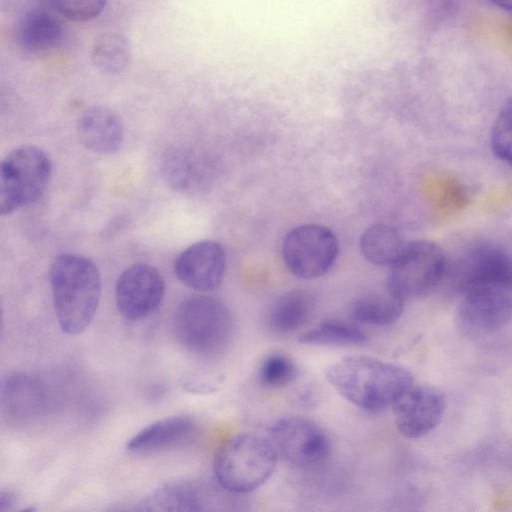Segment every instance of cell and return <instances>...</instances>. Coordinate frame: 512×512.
<instances>
[{
  "instance_id": "obj_17",
  "label": "cell",
  "mask_w": 512,
  "mask_h": 512,
  "mask_svg": "<svg viewBox=\"0 0 512 512\" xmlns=\"http://www.w3.org/2000/svg\"><path fill=\"white\" fill-rule=\"evenodd\" d=\"M77 136L88 150L98 154L118 151L124 140V124L117 113L103 106L86 109L77 121Z\"/></svg>"
},
{
  "instance_id": "obj_21",
  "label": "cell",
  "mask_w": 512,
  "mask_h": 512,
  "mask_svg": "<svg viewBox=\"0 0 512 512\" xmlns=\"http://www.w3.org/2000/svg\"><path fill=\"white\" fill-rule=\"evenodd\" d=\"M405 301L387 288L384 293H366L355 298L349 308L353 320L374 326H387L402 315Z\"/></svg>"
},
{
  "instance_id": "obj_24",
  "label": "cell",
  "mask_w": 512,
  "mask_h": 512,
  "mask_svg": "<svg viewBox=\"0 0 512 512\" xmlns=\"http://www.w3.org/2000/svg\"><path fill=\"white\" fill-rule=\"evenodd\" d=\"M366 340L365 333L356 325L335 319L322 321L298 337L301 343L325 346H356Z\"/></svg>"
},
{
  "instance_id": "obj_22",
  "label": "cell",
  "mask_w": 512,
  "mask_h": 512,
  "mask_svg": "<svg viewBox=\"0 0 512 512\" xmlns=\"http://www.w3.org/2000/svg\"><path fill=\"white\" fill-rule=\"evenodd\" d=\"M407 242L401 233L387 224L368 227L360 239L363 257L378 266H392L400 256Z\"/></svg>"
},
{
  "instance_id": "obj_4",
  "label": "cell",
  "mask_w": 512,
  "mask_h": 512,
  "mask_svg": "<svg viewBox=\"0 0 512 512\" xmlns=\"http://www.w3.org/2000/svg\"><path fill=\"white\" fill-rule=\"evenodd\" d=\"M277 457L269 438L239 433L217 449L213 461L214 474L223 489L236 494L248 493L271 477Z\"/></svg>"
},
{
  "instance_id": "obj_12",
  "label": "cell",
  "mask_w": 512,
  "mask_h": 512,
  "mask_svg": "<svg viewBox=\"0 0 512 512\" xmlns=\"http://www.w3.org/2000/svg\"><path fill=\"white\" fill-rule=\"evenodd\" d=\"M446 408V397L438 388L410 386L393 403L399 432L411 439L421 438L438 426Z\"/></svg>"
},
{
  "instance_id": "obj_28",
  "label": "cell",
  "mask_w": 512,
  "mask_h": 512,
  "mask_svg": "<svg viewBox=\"0 0 512 512\" xmlns=\"http://www.w3.org/2000/svg\"><path fill=\"white\" fill-rule=\"evenodd\" d=\"M17 494L11 490L0 492V512L11 510L17 503Z\"/></svg>"
},
{
  "instance_id": "obj_19",
  "label": "cell",
  "mask_w": 512,
  "mask_h": 512,
  "mask_svg": "<svg viewBox=\"0 0 512 512\" xmlns=\"http://www.w3.org/2000/svg\"><path fill=\"white\" fill-rule=\"evenodd\" d=\"M315 311L313 296L304 290H292L278 297L267 315L268 328L278 334L291 333L305 326Z\"/></svg>"
},
{
  "instance_id": "obj_16",
  "label": "cell",
  "mask_w": 512,
  "mask_h": 512,
  "mask_svg": "<svg viewBox=\"0 0 512 512\" xmlns=\"http://www.w3.org/2000/svg\"><path fill=\"white\" fill-rule=\"evenodd\" d=\"M198 428L193 418L186 415L167 417L143 428L127 442L126 448L136 455L165 452L190 444Z\"/></svg>"
},
{
  "instance_id": "obj_20",
  "label": "cell",
  "mask_w": 512,
  "mask_h": 512,
  "mask_svg": "<svg viewBox=\"0 0 512 512\" xmlns=\"http://www.w3.org/2000/svg\"><path fill=\"white\" fill-rule=\"evenodd\" d=\"M202 487L189 480L165 483L139 504L142 510L202 511L206 502Z\"/></svg>"
},
{
  "instance_id": "obj_15",
  "label": "cell",
  "mask_w": 512,
  "mask_h": 512,
  "mask_svg": "<svg viewBox=\"0 0 512 512\" xmlns=\"http://www.w3.org/2000/svg\"><path fill=\"white\" fill-rule=\"evenodd\" d=\"M225 272V250L220 243L213 240H202L190 245L174 262V273L178 280L199 292L217 288L222 283Z\"/></svg>"
},
{
  "instance_id": "obj_9",
  "label": "cell",
  "mask_w": 512,
  "mask_h": 512,
  "mask_svg": "<svg viewBox=\"0 0 512 512\" xmlns=\"http://www.w3.org/2000/svg\"><path fill=\"white\" fill-rule=\"evenodd\" d=\"M277 455L297 467L321 464L330 454V442L324 431L313 421L299 416L276 421L268 437Z\"/></svg>"
},
{
  "instance_id": "obj_29",
  "label": "cell",
  "mask_w": 512,
  "mask_h": 512,
  "mask_svg": "<svg viewBox=\"0 0 512 512\" xmlns=\"http://www.w3.org/2000/svg\"><path fill=\"white\" fill-rule=\"evenodd\" d=\"M494 4L495 6H498L505 10L512 11V0H487Z\"/></svg>"
},
{
  "instance_id": "obj_2",
  "label": "cell",
  "mask_w": 512,
  "mask_h": 512,
  "mask_svg": "<svg viewBox=\"0 0 512 512\" xmlns=\"http://www.w3.org/2000/svg\"><path fill=\"white\" fill-rule=\"evenodd\" d=\"M54 310L61 329L69 335L82 333L92 322L101 297V277L88 258L57 255L49 271Z\"/></svg>"
},
{
  "instance_id": "obj_25",
  "label": "cell",
  "mask_w": 512,
  "mask_h": 512,
  "mask_svg": "<svg viewBox=\"0 0 512 512\" xmlns=\"http://www.w3.org/2000/svg\"><path fill=\"white\" fill-rule=\"evenodd\" d=\"M298 375L295 362L285 353L274 352L267 355L258 369L261 385L278 389L292 383Z\"/></svg>"
},
{
  "instance_id": "obj_14",
  "label": "cell",
  "mask_w": 512,
  "mask_h": 512,
  "mask_svg": "<svg viewBox=\"0 0 512 512\" xmlns=\"http://www.w3.org/2000/svg\"><path fill=\"white\" fill-rule=\"evenodd\" d=\"M48 407V391L37 375L12 372L2 380L1 412L9 424L26 425L39 419Z\"/></svg>"
},
{
  "instance_id": "obj_18",
  "label": "cell",
  "mask_w": 512,
  "mask_h": 512,
  "mask_svg": "<svg viewBox=\"0 0 512 512\" xmlns=\"http://www.w3.org/2000/svg\"><path fill=\"white\" fill-rule=\"evenodd\" d=\"M65 28L62 20L46 9L28 12L20 22L17 38L22 49L29 53L45 52L61 45Z\"/></svg>"
},
{
  "instance_id": "obj_27",
  "label": "cell",
  "mask_w": 512,
  "mask_h": 512,
  "mask_svg": "<svg viewBox=\"0 0 512 512\" xmlns=\"http://www.w3.org/2000/svg\"><path fill=\"white\" fill-rule=\"evenodd\" d=\"M61 16L74 21L86 22L98 17L107 0H50Z\"/></svg>"
},
{
  "instance_id": "obj_1",
  "label": "cell",
  "mask_w": 512,
  "mask_h": 512,
  "mask_svg": "<svg viewBox=\"0 0 512 512\" xmlns=\"http://www.w3.org/2000/svg\"><path fill=\"white\" fill-rule=\"evenodd\" d=\"M325 375L343 398L369 412L392 407L413 385L406 368L367 356L344 357L328 366Z\"/></svg>"
},
{
  "instance_id": "obj_7",
  "label": "cell",
  "mask_w": 512,
  "mask_h": 512,
  "mask_svg": "<svg viewBox=\"0 0 512 512\" xmlns=\"http://www.w3.org/2000/svg\"><path fill=\"white\" fill-rule=\"evenodd\" d=\"M339 245L328 227L305 224L290 230L283 240L282 257L289 271L302 279H315L334 265Z\"/></svg>"
},
{
  "instance_id": "obj_11",
  "label": "cell",
  "mask_w": 512,
  "mask_h": 512,
  "mask_svg": "<svg viewBox=\"0 0 512 512\" xmlns=\"http://www.w3.org/2000/svg\"><path fill=\"white\" fill-rule=\"evenodd\" d=\"M165 293L161 273L143 263L127 267L118 277L115 301L119 313L131 321L146 318L160 306Z\"/></svg>"
},
{
  "instance_id": "obj_6",
  "label": "cell",
  "mask_w": 512,
  "mask_h": 512,
  "mask_svg": "<svg viewBox=\"0 0 512 512\" xmlns=\"http://www.w3.org/2000/svg\"><path fill=\"white\" fill-rule=\"evenodd\" d=\"M448 260L443 249L429 240L407 242L391 266L386 288L404 301L423 296L446 276Z\"/></svg>"
},
{
  "instance_id": "obj_26",
  "label": "cell",
  "mask_w": 512,
  "mask_h": 512,
  "mask_svg": "<svg viewBox=\"0 0 512 512\" xmlns=\"http://www.w3.org/2000/svg\"><path fill=\"white\" fill-rule=\"evenodd\" d=\"M490 142L494 155L512 167V97L504 103L494 122Z\"/></svg>"
},
{
  "instance_id": "obj_5",
  "label": "cell",
  "mask_w": 512,
  "mask_h": 512,
  "mask_svg": "<svg viewBox=\"0 0 512 512\" xmlns=\"http://www.w3.org/2000/svg\"><path fill=\"white\" fill-rule=\"evenodd\" d=\"M52 172L47 153L34 145L14 148L0 166V210L10 214L36 202L44 193Z\"/></svg>"
},
{
  "instance_id": "obj_10",
  "label": "cell",
  "mask_w": 512,
  "mask_h": 512,
  "mask_svg": "<svg viewBox=\"0 0 512 512\" xmlns=\"http://www.w3.org/2000/svg\"><path fill=\"white\" fill-rule=\"evenodd\" d=\"M462 295L455 320L464 335L485 336L512 323V289L479 287Z\"/></svg>"
},
{
  "instance_id": "obj_23",
  "label": "cell",
  "mask_w": 512,
  "mask_h": 512,
  "mask_svg": "<svg viewBox=\"0 0 512 512\" xmlns=\"http://www.w3.org/2000/svg\"><path fill=\"white\" fill-rule=\"evenodd\" d=\"M90 55L97 70L107 75H118L124 72L131 62V45L122 34L104 32L94 38Z\"/></svg>"
},
{
  "instance_id": "obj_13",
  "label": "cell",
  "mask_w": 512,
  "mask_h": 512,
  "mask_svg": "<svg viewBox=\"0 0 512 512\" xmlns=\"http://www.w3.org/2000/svg\"><path fill=\"white\" fill-rule=\"evenodd\" d=\"M162 175L175 191L197 195L212 187L216 180L217 167L209 154L197 148L174 146L163 155Z\"/></svg>"
},
{
  "instance_id": "obj_8",
  "label": "cell",
  "mask_w": 512,
  "mask_h": 512,
  "mask_svg": "<svg viewBox=\"0 0 512 512\" xmlns=\"http://www.w3.org/2000/svg\"><path fill=\"white\" fill-rule=\"evenodd\" d=\"M445 277L461 294L479 287L512 289V255L493 244H477L448 263Z\"/></svg>"
},
{
  "instance_id": "obj_3",
  "label": "cell",
  "mask_w": 512,
  "mask_h": 512,
  "mask_svg": "<svg viewBox=\"0 0 512 512\" xmlns=\"http://www.w3.org/2000/svg\"><path fill=\"white\" fill-rule=\"evenodd\" d=\"M234 318L219 298L198 294L183 300L173 318L177 341L187 351L201 357H214L230 344Z\"/></svg>"
}]
</instances>
